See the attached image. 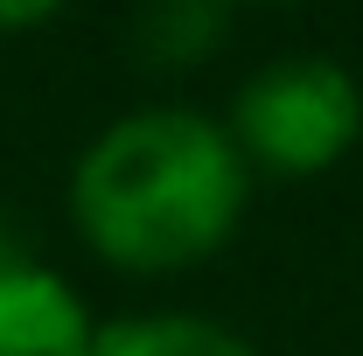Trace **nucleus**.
I'll list each match as a JSON object with an SVG mask.
<instances>
[{
    "label": "nucleus",
    "instance_id": "1",
    "mask_svg": "<svg viewBox=\"0 0 363 356\" xmlns=\"http://www.w3.org/2000/svg\"><path fill=\"white\" fill-rule=\"evenodd\" d=\"M245 196L252 168L238 140L182 105L112 119L70 168V217L119 272H182L224 252Z\"/></svg>",
    "mask_w": 363,
    "mask_h": 356
},
{
    "label": "nucleus",
    "instance_id": "2",
    "mask_svg": "<svg viewBox=\"0 0 363 356\" xmlns=\"http://www.w3.org/2000/svg\"><path fill=\"white\" fill-rule=\"evenodd\" d=\"M224 133L238 140L245 168L321 175L363 140V84L335 56H279L238 84Z\"/></svg>",
    "mask_w": 363,
    "mask_h": 356
},
{
    "label": "nucleus",
    "instance_id": "3",
    "mask_svg": "<svg viewBox=\"0 0 363 356\" xmlns=\"http://www.w3.org/2000/svg\"><path fill=\"white\" fill-rule=\"evenodd\" d=\"M91 343H98V328H91L84 301L49 266L0 279V356H91Z\"/></svg>",
    "mask_w": 363,
    "mask_h": 356
},
{
    "label": "nucleus",
    "instance_id": "4",
    "mask_svg": "<svg viewBox=\"0 0 363 356\" xmlns=\"http://www.w3.org/2000/svg\"><path fill=\"white\" fill-rule=\"evenodd\" d=\"M230 28V0H140L133 7V56L147 70H196L217 56Z\"/></svg>",
    "mask_w": 363,
    "mask_h": 356
},
{
    "label": "nucleus",
    "instance_id": "5",
    "mask_svg": "<svg viewBox=\"0 0 363 356\" xmlns=\"http://www.w3.org/2000/svg\"><path fill=\"white\" fill-rule=\"evenodd\" d=\"M91 356H259V350L217 321H196V314H140V321L98 328Z\"/></svg>",
    "mask_w": 363,
    "mask_h": 356
},
{
    "label": "nucleus",
    "instance_id": "6",
    "mask_svg": "<svg viewBox=\"0 0 363 356\" xmlns=\"http://www.w3.org/2000/svg\"><path fill=\"white\" fill-rule=\"evenodd\" d=\"M28 266H35V259H28V238H21V223L0 210V279H7V272H28Z\"/></svg>",
    "mask_w": 363,
    "mask_h": 356
},
{
    "label": "nucleus",
    "instance_id": "7",
    "mask_svg": "<svg viewBox=\"0 0 363 356\" xmlns=\"http://www.w3.org/2000/svg\"><path fill=\"white\" fill-rule=\"evenodd\" d=\"M56 7H63V0H0V28H35Z\"/></svg>",
    "mask_w": 363,
    "mask_h": 356
}]
</instances>
